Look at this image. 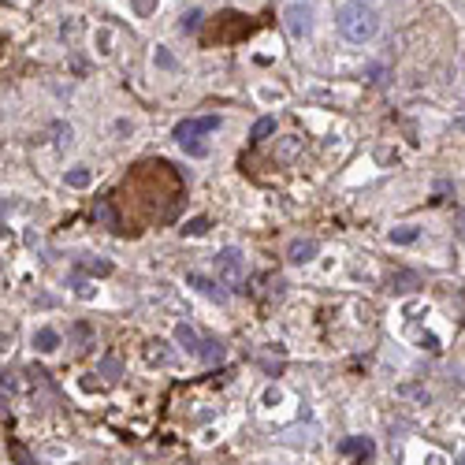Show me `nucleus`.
I'll return each instance as SVG.
<instances>
[{
    "instance_id": "nucleus-6",
    "label": "nucleus",
    "mask_w": 465,
    "mask_h": 465,
    "mask_svg": "<svg viewBox=\"0 0 465 465\" xmlns=\"http://www.w3.org/2000/svg\"><path fill=\"white\" fill-rule=\"evenodd\" d=\"M186 287L201 291L205 298H216V302H228V291H223V287H216V283H212V279H205V276H197V272H190V276H186Z\"/></svg>"
},
{
    "instance_id": "nucleus-25",
    "label": "nucleus",
    "mask_w": 465,
    "mask_h": 465,
    "mask_svg": "<svg viewBox=\"0 0 465 465\" xmlns=\"http://www.w3.org/2000/svg\"><path fill=\"white\" fill-rule=\"evenodd\" d=\"M458 223H461V231H465V209L458 212Z\"/></svg>"
},
{
    "instance_id": "nucleus-18",
    "label": "nucleus",
    "mask_w": 465,
    "mask_h": 465,
    "mask_svg": "<svg viewBox=\"0 0 465 465\" xmlns=\"http://www.w3.org/2000/svg\"><path fill=\"white\" fill-rule=\"evenodd\" d=\"M164 347H168V342H153V350H149V357H153L157 365H168V361H172V354L164 350Z\"/></svg>"
},
{
    "instance_id": "nucleus-3",
    "label": "nucleus",
    "mask_w": 465,
    "mask_h": 465,
    "mask_svg": "<svg viewBox=\"0 0 465 465\" xmlns=\"http://www.w3.org/2000/svg\"><path fill=\"white\" fill-rule=\"evenodd\" d=\"M283 27H287V34L294 41H305L309 34H313V8L309 4H291L287 11H283Z\"/></svg>"
},
{
    "instance_id": "nucleus-9",
    "label": "nucleus",
    "mask_w": 465,
    "mask_h": 465,
    "mask_svg": "<svg viewBox=\"0 0 465 465\" xmlns=\"http://www.w3.org/2000/svg\"><path fill=\"white\" fill-rule=\"evenodd\" d=\"M417 283H421V279H417V272H395V276H391V291H395V294H410Z\"/></svg>"
},
{
    "instance_id": "nucleus-10",
    "label": "nucleus",
    "mask_w": 465,
    "mask_h": 465,
    "mask_svg": "<svg viewBox=\"0 0 465 465\" xmlns=\"http://www.w3.org/2000/svg\"><path fill=\"white\" fill-rule=\"evenodd\" d=\"M34 347H38L41 354H53V350L60 347V335H56L53 328H41L38 335H34Z\"/></svg>"
},
{
    "instance_id": "nucleus-22",
    "label": "nucleus",
    "mask_w": 465,
    "mask_h": 465,
    "mask_svg": "<svg viewBox=\"0 0 465 465\" xmlns=\"http://www.w3.org/2000/svg\"><path fill=\"white\" fill-rule=\"evenodd\" d=\"M183 149L190 153V157H205V153H209L205 146H201V141H183Z\"/></svg>"
},
{
    "instance_id": "nucleus-24",
    "label": "nucleus",
    "mask_w": 465,
    "mask_h": 465,
    "mask_svg": "<svg viewBox=\"0 0 465 465\" xmlns=\"http://www.w3.org/2000/svg\"><path fill=\"white\" fill-rule=\"evenodd\" d=\"M157 64H160V67H175V60H172V53L157 49Z\"/></svg>"
},
{
    "instance_id": "nucleus-16",
    "label": "nucleus",
    "mask_w": 465,
    "mask_h": 465,
    "mask_svg": "<svg viewBox=\"0 0 465 465\" xmlns=\"http://www.w3.org/2000/svg\"><path fill=\"white\" fill-rule=\"evenodd\" d=\"M82 268H86V272H93V276H109V272H112V265H109V261H82Z\"/></svg>"
},
{
    "instance_id": "nucleus-14",
    "label": "nucleus",
    "mask_w": 465,
    "mask_h": 465,
    "mask_svg": "<svg viewBox=\"0 0 465 465\" xmlns=\"http://www.w3.org/2000/svg\"><path fill=\"white\" fill-rule=\"evenodd\" d=\"M67 186H75V190L90 186V168H75V172H67Z\"/></svg>"
},
{
    "instance_id": "nucleus-19",
    "label": "nucleus",
    "mask_w": 465,
    "mask_h": 465,
    "mask_svg": "<svg viewBox=\"0 0 465 465\" xmlns=\"http://www.w3.org/2000/svg\"><path fill=\"white\" fill-rule=\"evenodd\" d=\"M101 373L109 376V380H116V376H119V357H116V354H109V357L101 361Z\"/></svg>"
},
{
    "instance_id": "nucleus-17",
    "label": "nucleus",
    "mask_w": 465,
    "mask_h": 465,
    "mask_svg": "<svg viewBox=\"0 0 465 465\" xmlns=\"http://www.w3.org/2000/svg\"><path fill=\"white\" fill-rule=\"evenodd\" d=\"M205 231H209V220H205V216H194V220L183 228V235H205Z\"/></svg>"
},
{
    "instance_id": "nucleus-11",
    "label": "nucleus",
    "mask_w": 465,
    "mask_h": 465,
    "mask_svg": "<svg viewBox=\"0 0 465 465\" xmlns=\"http://www.w3.org/2000/svg\"><path fill=\"white\" fill-rule=\"evenodd\" d=\"M417 235H421V231L406 223V228H395V231H391V242H395V246H410V242H417Z\"/></svg>"
},
{
    "instance_id": "nucleus-5",
    "label": "nucleus",
    "mask_w": 465,
    "mask_h": 465,
    "mask_svg": "<svg viewBox=\"0 0 465 465\" xmlns=\"http://www.w3.org/2000/svg\"><path fill=\"white\" fill-rule=\"evenodd\" d=\"M317 249H320V242H313V238H294L287 246V261L291 265H305V261L317 257Z\"/></svg>"
},
{
    "instance_id": "nucleus-21",
    "label": "nucleus",
    "mask_w": 465,
    "mask_h": 465,
    "mask_svg": "<svg viewBox=\"0 0 465 465\" xmlns=\"http://www.w3.org/2000/svg\"><path fill=\"white\" fill-rule=\"evenodd\" d=\"M11 458H15L19 465H34V461H30V454H27V450H22L19 443H11Z\"/></svg>"
},
{
    "instance_id": "nucleus-15",
    "label": "nucleus",
    "mask_w": 465,
    "mask_h": 465,
    "mask_svg": "<svg viewBox=\"0 0 465 465\" xmlns=\"http://www.w3.org/2000/svg\"><path fill=\"white\" fill-rule=\"evenodd\" d=\"M197 27H201V11H186L183 22H179V30H183V34H194Z\"/></svg>"
},
{
    "instance_id": "nucleus-12",
    "label": "nucleus",
    "mask_w": 465,
    "mask_h": 465,
    "mask_svg": "<svg viewBox=\"0 0 465 465\" xmlns=\"http://www.w3.org/2000/svg\"><path fill=\"white\" fill-rule=\"evenodd\" d=\"M272 130H276V119H272V116H261L257 123H254V138L261 141V138H268Z\"/></svg>"
},
{
    "instance_id": "nucleus-27",
    "label": "nucleus",
    "mask_w": 465,
    "mask_h": 465,
    "mask_svg": "<svg viewBox=\"0 0 465 465\" xmlns=\"http://www.w3.org/2000/svg\"><path fill=\"white\" fill-rule=\"evenodd\" d=\"M458 465H465V461H458Z\"/></svg>"
},
{
    "instance_id": "nucleus-8",
    "label": "nucleus",
    "mask_w": 465,
    "mask_h": 465,
    "mask_svg": "<svg viewBox=\"0 0 465 465\" xmlns=\"http://www.w3.org/2000/svg\"><path fill=\"white\" fill-rule=\"evenodd\" d=\"M175 339L183 342V350H186V354H201V347H205V342L197 339V331L190 328V324H179V328H175Z\"/></svg>"
},
{
    "instance_id": "nucleus-2",
    "label": "nucleus",
    "mask_w": 465,
    "mask_h": 465,
    "mask_svg": "<svg viewBox=\"0 0 465 465\" xmlns=\"http://www.w3.org/2000/svg\"><path fill=\"white\" fill-rule=\"evenodd\" d=\"M216 272H220V279L228 283V287L235 291H242V283H246V257H242V249H220L216 254Z\"/></svg>"
},
{
    "instance_id": "nucleus-20",
    "label": "nucleus",
    "mask_w": 465,
    "mask_h": 465,
    "mask_svg": "<svg viewBox=\"0 0 465 465\" xmlns=\"http://www.w3.org/2000/svg\"><path fill=\"white\" fill-rule=\"evenodd\" d=\"M342 450H373V443H368V439H347V443H342Z\"/></svg>"
},
{
    "instance_id": "nucleus-7",
    "label": "nucleus",
    "mask_w": 465,
    "mask_h": 465,
    "mask_svg": "<svg viewBox=\"0 0 465 465\" xmlns=\"http://www.w3.org/2000/svg\"><path fill=\"white\" fill-rule=\"evenodd\" d=\"M93 216H97V223H104V228L123 231V223H119V216H116V209H112V201H109V197H101L97 205H93Z\"/></svg>"
},
{
    "instance_id": "nucleus-23",
    "label": "nucleus",
    "mask_w": 465,
    "mask_h": 465,
    "mask_svg": "<svg viewBox=\"0 0 465 465\" xmlns=\"http://www.w3.org/2000/svg\"><path fill=\"white\" fill-rule=\"evenodd\" d=\"M53 130H56V134H60V138H56V141H60V146H71V127H64V123H56Z\"/></svg>"
},
{
    "instance_id": "nucleus-1",
    "label": "nucleus",
    "mask_w": 465,
    "mask_h": 465,
    "mask_svg": "<svg viewBox=\"0 0 465 465\" xmlns=\"http://www.w3.org/2000/svg\"><path fill=\"white\" fill-rule=\"evenodd\" d=\"M335 27H339V34L347 41H354V45H365V41H373L376 38V30H380V15L368 4H342L339 8V15H335Z\"/></svg>"
},
{
    "instance_id": "nucleus-26",
    "label": "nucleus",
    "mask_w": 465,
    "mask_h": 465,
    "mask_svg": "<svg viewBox=\"0 0 465 465\" xmlns=\"http://www.w3.org/2000/svg\"><path fill=\"white\" fill-rule=\"evenodd\" d=\"M458 130H465V116H458Z\"/></svg>"
},
{
    "instance_id": "nucleus-13",
    "label": "nucleus",
    "mask_w": 465,
    "mask_h": 465,
    "mask_svg": "<svg viewBox=\"0 0 465 465\" xmlns=\"http://www.w3.org/2000/svg\"><path fill=\"white\" fill-rule=\"evenodd\" d=\"M197 357H201V361H209V365H212V361H220V357H223V342H205Z\"/></svg>"
},
{
    "instance_id": "nucleus-4",
    "label": "nucleus",
    "mask_w": 465,
    "mask_h": 465,
    "mask_svg": "<svg viewBox=\"0 0 465 465\" xmlns=\"http://www.w3.org/2000/svg\"><path fill=\"white\" fill-rule=\"evenodd\" d=\"M212 130H220V116H194L175 123V141L183 146V141H194L197 134H212Z\"/></svg>"
}]
</instances>
